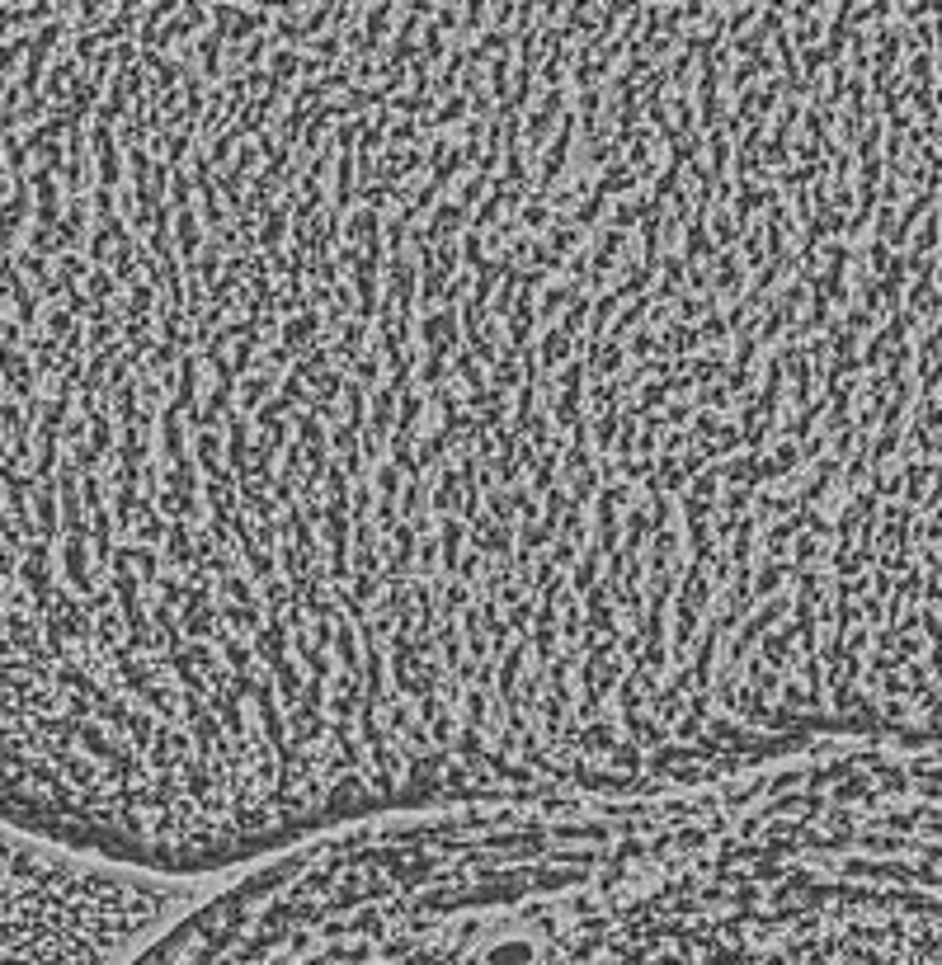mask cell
<instances>
[{
    "label": "cell",
    "mask_w": 942,
    "mask_h": 965,
    "mask_svg": "<svg viewBox=\"0 0 942 965\" xmlns=\"http://www.w3.org/2000/svg\"><path fill=\"white\" fill-rule=\"evenodd\" d=\"M94 862L0 829V965H71L104 913Z\"/></svg>",
    "instance_id": "obj_2"
},
{
    "label": "cell",
    "mask_w": 942,
    "mask_h": 965,
    "mask_svg": "<svg viewBox=\"0 0 942 965\" xmlns=\"http://www.w3.org/2000/svg\"><path fill=\"white\" fill-rule=\"evenodd\" d=\"M890 0H94L43 659L184 880L919 730L942 123Z\"/></svg>",
    "instance_id": "obj_1"
}]
</instances>
